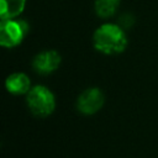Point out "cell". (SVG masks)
<instances>
[{"mask_svg":"<svg viewBox=\"0 0 158 158\" xmlns=\"http://www.w3.org/2000/svg\"><path fill=\"white\" fill-rule=\"evenodd\" d=\"M94 47L104 54H118L127 46V37L123 30L114 23L100 26L93 37Z\"/></svg>","mask_w":158,"mask_h":158,"instance_id":"obj_1","label":"cell"},{"mask_svg":"<svg viewBox=\"0 0 158 158\" xmlns=\"http://www.w3.org/2000/svg\"><path fill=\"white\" fill-rule=\"evenodd\" d=\"M27 106L30 111L38 117H46L51 115L56 107L54 95L49 89L42 85H36L27 93Z\"/></svg>","mask_w":158,"mask_h":158,"instance_id":"obj_2","label":"cell"},{"mask_svg":"<svg viewBox=\"0 0 158 158\" xmlns=\"http://www.w3.org/2000/svg\"><path fill=\"white\" fill-rule=\"evenodd\" d=\"M28 31V25L23 20H5L0 25V43L2 47H15L21 43L26 32Z\"/></svg>","mask_w":158,"mask_h":158,"instance_id":"obj_3","label":"cell"},{"mask_svg":"<svg viewBox=\"0 0 158 158\" xmlns=\"http://www.w3.org/2000/svg\"><path fill=\"white\" fill-rule=\"evenodd\" d=\"M104 100L105 98L100 89L90 88V89L84 90L79 95L77 100V107L84 115H93L102 107Z\"/></svg>","mask_w":158,"mask_h":158,"instance_id":"obj_4","label":"cell"},{"mask_svg":"<svg viewBox=\"0 0 158 158\" xmlns=\"http://www.w3.org/2000/svg\"><path fill=\"white\" fill-rule=\"evenodd\" d=\"M60 64V56L57 51H43L38 53L32 62V67L37 73L48 74L54 72Z\"/></svg>","mask_w":158,"mask_h":158,"instance_id":"obj_5","label":"cell"},{"mask_svg":"<svg viewBox=\"0 0 158 158\" xmlns=\"http://www.w3.org/2000/svg\"><path fill=\"white\" fill-rule=\"evenodd\" d=\"M5 86L11 94H27L31 89V80L25 73H14L6 78Z\"/></svg>","mask_w":158,"mask_h":158,"instance_id":"obj_6","label":"cell"},{"mask_svg":"<svg viewBox=\"0 0 158 158\" xmlns=\"http://www.w3.org/2000/svg\"><path fill=\"white\" fill-rule=\"evenodd\" d=\"M26 0H0V16L1 21L11 20L19 16L25 7Z\"/></svg>","mask_w":158,"mask_h":158,"instance_id":"obj_7","label":"cell"},{"mask_svg":"<svg viewBox=\"0 0 158 158\" xmlns=\"http://www.w3.org/2000/svg\"><path fill=\"white\" fill-rule=\"evenodd\" d=\"M120 0H95V11L100 17L112 16L117 7Z\"/></svg>","mask_w":158,"mask_h":158,"instance_id":"obj_8","label":"cell"}]
</instances>
